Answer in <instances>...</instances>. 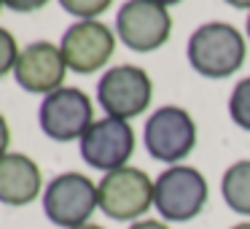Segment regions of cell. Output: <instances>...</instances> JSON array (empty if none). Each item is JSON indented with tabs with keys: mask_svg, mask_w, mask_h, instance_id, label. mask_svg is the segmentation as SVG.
<instances>
[{
	"mask_svg": "<svg viewBox=\"0 0 250 229\" xmlns=\"http://www.w3.org/2000/svg\"><path fill=\"white\" fill-rule=\"evenodd\" d=\"M188 65L205 78H229L245 65V35L229 22H205L191 33L186 46Z\"/></svg>",
	"mask_w": 250,
	"mask_h": 229,
	"instance_id": "6da1fadb",
	"label": "cell"
},
{
	"mask_svg": "<svg viewBox=\"0 0 250 229\" xmlns=\"http://www.w3.org/2000/svg\"><path fill=\"white\" fill-rule=\"evenodd\" d=\"M207 197H210L207 178L188 164H172L153 181V207L159 210L162 221H194L207 207Z\"/></svg>",
	"mask_w": 250,
	"mask_h": 229,
	"instance_id": "7a4b0ae2",
	"label": "cell"
},
{
	"mask_svg": "<svg viewBox=\"0 0 250 229\" xmlns=\"http://www.w3.org/2000/svg\"><path fill=\"white\" fill-rule=\"evenodd\" d=\"M100 210V191L89 175L83 173H60L43 189V213L54 227L76 229L89 224V218Z\"/></svg>",
	"mask_w": 250,
	"mask_h": 229,
	"instance_id": "3957f363",
	"label": "cell"
},
{
	"mask_svg": "<svg viewBox=\"0 0 250 229\" xmlns=\"http://www.w3.org/2000/svg\"><path fill=\"white\" fill-rule=\"evenodd\" d=\"M100 210L113 221H140L153 207V178L140 167H119L97 183Z\"/></svg>",
	"mask_w": 250,
	"mask_h": 229,
	"instance_id": "277c9868",
	"label": "cell"
},
{
	"mask_svg": "<svg viewBox=\"0 0 250 229\" xmlns=\"http://www.w3.org/2000/svg\"><path fill=\"white\" fill-rule=\"evenodd\" d=\"M153 81L137 65H113L97 81V105L113 119H135L151 108Z\"/></svg>",
	"mask_w": 250,
	"mask_h": 229,
	"instance_id": "5b68a950",
	"label": "cell"
},
{
	"mask_svg": "<svg viewBox=\"0 0 250 229\" xmlns=\"http://www.w3.org/2000/svg\"><path fill=\"white\" fill-rule=\"evenodd\" d=\"M146 151L156 162L180 164L196 146V124L191 114L180 105H162L148 116L143 127Z\"/></svg>",
	"mask_w": 250,
	"mask_h": 229,
	"instance_id": "8992f818",
	"label": "cell"
},
{
	"mask_svg": "<svg viewBox=\"0 0 250 229\" xmlns=\"http://www.w3.org/2000/svg\"><path fill=\"white\" fill-rule=\"evenodd\" d=\"M38 121L46 137L57 143L81 140L86 130L94 124V103L83 89L62 87L46 94L38 108Z\"/></svg>",
	"mask_w": 250,
	"mask_h": 229,
	"instance_id": "52a82bcc",
	"label": "cell"
},
{
	"mask_svg": "<svg viewBox=\"0 0 250 229\" xmlns=\"http://www.w3.org/2000/svg\"><path fill=\"white\" fill-rule=\"evenodd\" d=\"M116 35L137 54L162 49L172 35V17L167 6L153 0H126L116 14Z\"/></svg>",
	"mask_w": 250,
	"mask_h": 229,
	"instance_id": "ba28073f",
	"label": "cell"
},
{
	"mask_svg": "<svg viewBox=\"0 0 250 229\" xmlns=\"http://www.w3.org/2000/svg\"><path fill=\"white\" fill-rule=\"evenodd\" d=\"M116 38L119 35L105 22H97V19L73 22L60 41V51L67 62V70L78 76L103 70L116 51Z\"/></svg>",
	"mask_w": 250,
	"mask_h": 229,
	"instance_id": "9c48e42d",
	"label": "cell"
},
{
	"mask_svg": "<svg viewBox=\"0 0 250 229\" xmlns=\"http://www.w3.org/2000/svg\"><path fill=\"white\" fill-rule=\"evenodd\" d=\"M135 140L137 137L129 121L105 116L89 127L86 135L78 140V146L89 167L100 173H113L119 167H126V162L135 154Z\"/></svg>",
	"mask_w": 250,
	"mask_h": 229,
	"instance_id": "30bf717a",
	"label": "cell"
},
{
	"mask_svg": "<svg viewBox=\"0 0 250 229\" xmlns=\"http://www.w3.org/2000/svg\"><path fill=\"white\" fill-rule=\"evenodd\" d=\"M65 76H67V62L62 57L60 46L49 44V41H35V44L24 46L19 51L14 78L24 92L46 97V94L62 89Z\"/></svg>",
	"mask_w": 250,
	"mask_h": 229,
	"instance_id": "8fae6325",
	"label": "cell"
},
{
	"mask_svg": "<svg viewBox=\"0 0 250 229\" xmlns=\"http://www.w3.org/2000/svg\"><path fill=\"white\" fill-rule=\"evenodd\" d=\"M43 175L27 154L8 151L0 159V202L8 207H24L43 197Z\"/></svg>",
	"mask_w": 250,
	"mask_h": 229,
	"instance_id": "7c38bea8",
	"label": "cell"
},
{
	"mask_svg": "<svg viewBox=\"0 0 250 229\" xmlns=\"http://www.w3.org/2000/svg\"><path fill=\"white\" fill-rule=\"evenodd\" d=\"M221 197L237 216H250V159H239L223 173Z\"/></svg>",
	"mask_w": 250,
	"mask_h": 229,
	"instance_id": "4fadbf2b",
	"label": "cell"
},
{
	"mask_svg": "<svg viewBox=\"0 0 250 229\" xmlns=\"http://www.w3.org/2000/svg\"><path fill=\"white\" fill-rule=\"evenodd\" d=\"M229 116L239 130L250 132V76L237 81V87L229 94Z\"/></svg>",
	"mask_w": 250,
	"mask_h": 229,
	"instance_id": "5bb4252c",
	"label": "cell"
},
{
	"mask_svg": "<svg viewBox=\"0 0 250 229\" xmlns=\"http://www.w3.org/2000/svg\"><path fill=\"white\" fill-rule=\"evenodd\" d=\"M60 6L65 8L70 17L81 19H97L113 6V0H60Z\"/></svg>",
	"mask_w": 250,
	"mask_h": 229,
	"instance_id": "9a60e30c",
	"label": "cell"
},
{
	"mask_svg": "<svg viewBox=\"0 0 250 229\" xmlns=\"http://www.w3.org/2000/svg\"><path fill=\"white\" fill-rule=\"evenodd\" d=\"M19 46H17V38L14 33H8L6 27H0V78L14 73L17 68V60H19Z\"/></svg>",
	"mask_w": 250,
	"mask_h": 229,
	"instance_id": "2e32d148",
	"label": "cell"
},
{
	"mask_svg": "<svg viewBox=\"0 0 250 229\" xmlns=\"http://www.w3.org/2000/svg\"><path fill=\"white\" fill-rule=\"evenodd\" d=\"M8 11H17V14H35L41 8H46L51 0H3Z\"/></svg>",
	"mask_w": 250,
	"mask_h": 229,
	"instance_id": "e0dca14e",
	"label": "cell"
},
{
	"mask_svg": "<svg viewBox=\"0 0 250 229\" xmlns=\"http://www.w3.org/2000/svg\"><path fill=\"white\" fill-rule=\"evenodd\" d=\"M8 148H11V127H8L6 116L0 114V159L8 154Z\"/></svg>",
	"mask_w": 250,
	"mask_h": 229,
	"instance_id": "ac0fdd59",
	"label": "cell"
},
{
	"mask_svg": "<svg viewBox=\"0 0 250 229\" xmlns=\"http://www.w3.org/2000/svg\"><path fill=\"white\" fill-rule=\"evenodd\" d=\"M129 229H169V224L162 218H140V221L129 224Z\"/></svg>",
	"mask_w": 250,
	"mask_h": 229,
	"instance_id": "d6986e66",
	"label": "cell"
},
{
	"mask_svg": "<svg viewBox=\"0 0 250 229\" xmlns=\"http://www.w3.org/2000/svg\"><path fill=\"white\" fill-rule=\"evenodd\" d=\"M223 3H229L231 8H239V11H245V8L250 11V0H223Z\"/></svg>",
	"mask_w": 250,
	"mask_h": 229,
	"instance_id": "ffe728a7",
	"label": "cell"
},
{
	"mask_svg": "<svg viewBox=\"0 0 250 229\" xmlns=\"http://www.w3.org/2000/svg\"><path fill=\"white\" fill-rule=\"evenodd\" d=\"M153 3H159V6H178V3H183V0H153Z\"/></svg>",
	"mask_w": 250,
	"mask_h": 229,
	"instance_id": "44dd1931",
	"label": "cell"
},
{
	"mask_svg": "<svg viewBox=\"0 0 250 229\" xmlns=\"http://www.w3.org/2000/svg\"><path fill=\"white\" fill-rule=\"evenodd\" d=\"M76 229H105V227H100V224H92V221H89V224H83V227H76Z\"/></svg>",
	"mask_w": 250,
	"mask_h": 229,
	"instance_id": "7402d4cb",
	"label": "cell"
},
{
	"mask_svg": "<svg viewBox=\"0 0 250 229\" xmlns=\"http://www.w3.org/2000/svg\"><path fill=\"white\" fill-rule=\"evenodd\" d=\"M231 229H250V221H239V224H234Z\"/></svg>",
	"mask_w": 250,
	"mask_h": 229,
	"instance_id": "603a6c76",
	"label": "cell"
},
{
	"mask_svg": "<svg viewBox=\"0 0 250 229\" xmlns=\"http://www.w3.org/2000/svg\"><path fill=\"white\" fill-rule=\"evenodd\" d=\"M245 30H248V41H250V11H248V22H245Z\"/></svg>",
	"mask_w": 250,
	"mask_h": 229,
	"instance_id": "cb8c5ba5",
	"label": "cell"
},
{
	"mask_svg": "<svg viewBox=\"0 0 250 229\" xmlns=\"http://www.w3.org/2000/svg\"><path fill=\"white\" fill-rule=\"evenodd\" d=\"M3 6H6V3H3V0H0V8H3Z\"/></svg>",
	"mask_w": 250,
	"mask_h": 229,
	"instance_id": "d4e9b609",
	"label": "cell"
}]
</instances>
